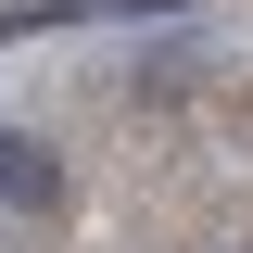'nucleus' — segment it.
<instances>
[{"label":"nucleus","instance_id":"f03ea898","mask_svg":"<svg viewBox=\"0 0 253 253\" xmlns=\"http://www.w3.org/2000/svg\"><path fill=\"white\" fill-rule=\"evenodd\" d=\"M13 38H26V26H13V13H0V51H13Z\"/></svg>","mask_w":253,"mask_h":253},{"label":"nucleus","instance_id":"f257e3e1","mask_svg":"<svg viewBox=\"0 0 253 253\" xmlns=\"http://www.w3.org/2000/svg\"><path fill=\"white\" fill-rule=\"evenodd\" d=\"M0 215H63V152L51 139H26V126H0Z\"/></svg>","mask_w":253,"mask_h":253}]
</instances>
